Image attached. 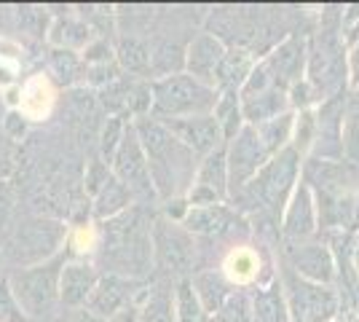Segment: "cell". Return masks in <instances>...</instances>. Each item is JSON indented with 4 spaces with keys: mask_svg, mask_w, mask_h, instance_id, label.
<instances>
[{
    "mask_svg": "<svg viewBox=\"0 0 359 322\" xmlns=\"http://www.w3.org/2000/svg\"><path fill=\"white\" fill-rule=\"evenodd\" d=\"M107 322H140V309L129 304V307H123L121 311H116Z\"/></svg>",
    "mask_w": 359,
    "mask_h": 322,
    "instance_id": "obj_46",
    "label": "cell"
},
{
    "mask_svg": "<svg viewBox=\"0 0 359 322\" xmlns=\"http://www.w3.org/2000/svg\"><path fill=\"white\" fill-rule=\"evenodd\" d=\"M135 135L142 145V151L148 156L150 180L156 188V196L161 199H175V194L182 191L188 180L194 183L196 161L194 154L180 145L172 137V132L161 121H156L153 116H140L135 123Z\"/></svg>",
    "mask_w": 359,
    "mask_h": 322,
    "instance_id": "obj_1",
    "label": "cell"
},
{
    "mask_svg": "<svg viewBox=\"0 0 359 322\" xmlns=\"http://www.w3.org/2000/svg\"><path fill=\"white\" fill-rule=\"evenodd\" d=\"M354 229H359V185H357V201H354Z\"/></svg>",
    "mask_w": 359,
    "mask_h": 322,
    "instance_id": "obj_49",
    "label": "cell"
},
{
    "mask_svg": "<svg viewBox=\"0 0 359 322\" xmlns=\"http://www.w3.org/2000/svg\"><path fill=\"white\" fill-rule=\"evenodd\" d=\"M250 298H252V322H290V309L279 279L257 288Z\"/></svg>",
    "mask_w": 359,
    "mask_h": 322,
    "instance_id": "obj_24",
    "label": "cell"
},
{
    "mask_svg": "<svg viewBox=\"0 0 359 322\" xmlns=\"http://www.w3.org/2000/svg\"><path fill=\"white\" fill-rule=\"evenodd\" d=\"M180 226L188 231L191 236L198 234V236H215V239H220V236L231 234L236 226H244V223H241L239 215L233 213L231 207H225V204H210V207H191Z\"/></svg>",
    "mask_w": 359,
    "mask_h": 322,
    "instance_id": "obj_19",
    "label": "cell"
},
{
    "mask_svg": "<svg viewBox=\"0 0 359 322\" xmlns=\"http://www.w3.org/2000/svg\"><path fill=\"white\" fill-rule=\"evenodd\" d=\"M67 322H107V320L97 317V314H91L89 309H75V311H70Z\"/></svg>",
    "mask_w": 359,
    "mask_h": 322,
    "instance_id": "obj_47",
    "label": "cell"
},
{
    "mask_svg": "<svg viewBox=\"0 0 359 322\" xmlns=\"http://www.w3.org/2000/svg\"><path fill=\"white\" fill-rule=\"evenodd\" d=\"M86 81H89L91 86H100V89H105V86H110V83H116L118 81V67L116 65H110V62H105V65H89L86 67Z\"/></svg>",
    "mask_w": 359,
    "mask_h": 322,
    "instance_id": "obj_42",
    "label": "cell"
},
{
    "mask_svg": "<svg viewBox=\"0 0 359 322\" xmlns=\"http://www.w3.org/2000/svg\"><path fill=\"white\" fill-rule=\"evenodd\" d=\"M116 60L123 70L129 73H148L150 70V46L148 41L129 35V38H121L118 46H116Z\"/></svg>",
    "mask_w": 359,
    "mask_h": 322,
    "instance_id": "obj_29",
    "label": "cell"
},
{
    "mask_svg": "<svg viewBox=\"0 0 359 322\" xmlns=\"http://www.w3.org/2000/svg\"><path fill=\"white\" fill-rule=\"evenodd\" d=\"M65 269V255H54L51 261L16 269L8 276V285L14 290L19 307L25 309L27 320H43L48 317L57 301H60V276Z\"/></svg>",
    "mask_w": 359,
    "mask_h": 322,
    "instance_id": "obj_7",
    "label": "cell"
},
{
    "mask_svg": "<svg viewBox=\"0 0 359 322\" xmlns=\"http://www.w3.org/2000/svg\"><path fill=\"white\" fill-rule=\"evenodd\" d=\"M344 159L359 167V92L346 100L344 113Z\"/></svg>",
    "mask_w": 359,
    "mask_h": 322,
    "instance_id": "obj_31",
    "label": "cell"
},
{
    "mask_svg": "<svg viewBox=\"0 0 359 322\" xmlns=\"http://www.w3.org/2000/svg\"><path fill=\"white\" fill-rule=\"evenodd\" d=\"M348 57L338 27H322L306 46V81L314 86L325 102L335 94H344L348 81Z\"/></svg>",
    "mask_w": 359,
    "mask_h": 322,
    "instance_id": "obj_5",
    "label": "cell"
},
{
    "mask_svg": "<svg viewBox=\"0 0 359 322\" xmlns=\"http://www.w3.org/2000/svg\"><path fill=\"white\" fill-rule=\"evenodd\" d=\"M266 65H269L273 81L282 86V89H290L295 81H300L303 76V65H306V41L298 38V35H290L285 41H279L273 51L266 57Z\"/></svg>",
    "mask_w": 359,
    "mask_h": 322,
    "instance_id": "obj_17",
    "label": "cell"
},
{
    "mask_svg": "<svg viewBox=\"0 0 359 322\" xmlns=\"http://www.w3.org/2000/svg\"><path fill=\"white\" fill-rule=\"evenodd\" d=\"M150 239H153V258L158 263L164 276H177L191 279V271L196 266V242L180 223H172L166 217H158L150 226Z\"/></svg>",
    "mask_w": 359,
    "mask_h": 322,
    "instance_id": "obj_9",
    "label": "cell"
},
{
    "mask_svg": "<svg viewBox=\"0 0 359 322\" xmlns=\"http://www.w3.org/2000/svg\"><path fill=\"white\" fill-rule=\"evenodd\" d=\"M191 285H194L196 295H198L201 307H204V311L210 317H215L223 309V304L231 298V293H233L228 276L215 271V269H198V271H194L191 274Z\"/></svg>",
    "mask_w": 359,
    "mask_h": 322,
    "instance_id": "obj_21",
    "label": "cell"
},
{
    "mask_svg": "<svg viewBox=\"0 0 359 322\" xmlns=\"http://www.w3.org/2000/svg\"><path fill=\"white\" fill-rule=\"evenodd\" d=\"M344 113L346 94H335L322 102L319 113H316L314 159H325V161L344 159Z\"/></svg>",
    "mask_w": 359,
    "mask_h": 322,
    "instance_id": "obj_13",
    "label": "cell"
},
{
    "mask_svg": "<svg viewBox=\"0 0 359 322\" xmlns=\"http://www.w3.org/2000/svg\"><path fill=\"white\" fill-rule=\"evenodd\" d=\"M0 322H27L25 309L19 307L14 290L8 285V276L0 279Z\"/></svg>",
    "mask_w": 359,
    "mask_h": 322,
    "instance_id": "obj_37",
    "label": "cell"
},
{
    "mask_svg": "<svg viewBox=\"0 0 359 322\" xmlns=\"http://www.w3.org/2000/svg\"><path fill=\"white\" fill-rule=\"evenodd\" d=\"M292 126H295V116H292V113H282V116H276V119H271V121L257 123L255 129H257V135L263 140L266 151H269L271 156H276L279 151H285L287 145H290V140H292Z\"/></svg>",
    "mask_w": 359,
    "mask_h": 322,
    "instance_id": "obj_26",
    "label": "cell"
},
{
    "mask_svg": "<svg viewBox=\"0 0 359 322\" xmlns=\"http://www.w3.org/2000/svg\"><path fill=\"white\" fill-rule=\"evenodd\" d=\"M300 154L287 145L285 151L271 156L269 164L255 175L252 183H247L239 191V196H250L252 204H257V213H269V217H279V213L287 207L292 196L300 175Z\"/></svg>",
    "mask_w": 359,
    "mask_h": 322,
    "instance_id": "obj_4",
    "label": "cell"
},
{
    "mask_svg": "<svg viewBox=\"0 0 359 322\" xmlns=\"http://www.w3.org/2000/svg\"><path fill=\"white\" fill-rule=\"evenodd\" d=\"M210 322H252V298L244 290H233Z\"/></svg>",
    "mask_w": 359,
    "mask_h": 322,
    "instance_id": "obj_33",
    "label": "cell"
},
{
    "mask_svg": "<svg viewBox=\"0 0 359 322\" xmlns=\"http://www.w3.org/2000/svg\"><path fill=\"white\" fill-rule=\"evenodd\" d=\"M285 266L290 271H295L300 279L314 282V285H330L338 276V261L332 255V250L319 242H303L285 250Z\"/></svg>",
    "mask_w": 359,
    "mask_h": 322,
    "instance_id": "obj_12",
    "label": "cell"
},
{
    "mask_svg": "<svg viewBox=\"0 0 359 322\" xmlns=\"http://www.w3.org/2000/svg\"><path fill=\"white\" fill-rule=\"evenodd\" d=\"M51 43L57 48H70L73 51L75 46H89V38H91V30L89 25H83V22H78L73 16H65V19H57L54 22V27H51Z\"/></svg>",
    "mask_w": 359,
    "mask_h": 322,
    "instance_id": "obj_30",
    "label": "cell"
},
{
    "mask_svg": "<svg viewBox=\"0 0 359 322\" xmlns=\"http://www.w3.org/2000/svg\"><path fill=\"white\" fill-rule=\"evenodd\" d=\"M100 282V274H97V266L91 263H65L60 276V301L67 309H81L86 307L89 295L94 293Z\"/></svg>",
    "mask_w": 359,
    "mask_h": 322,
    "instance_id": "obj_20",
    "label": "cell"
},
{
    "mask_svg": "<svg viewBox=\"0 0 359 322\" xmlns=\"http://www.w3.org/2000/svg\"><path fill=\"white\" fill-rule=\"evenodd\" d=\"M348 266L354 269V274L359 276V236L351 239V247H348Z\"/></svg>",
    "mask_w": 359,
    "mask_h": 322,
    "instance_id": "obj_48",
    "label": "cell"
},
{
    "mask_svg": "<svg viewBox=\"0 0 359 322\" xmlns=\"http://www.w3.org/2000/svg\"><path fill=\"white\" fill-rule=\"evenodd\" d=\"M172 132L180 145H185L194 156H210L212 151L223 148V129L215 116H191V119H175L161 121Z\"/></svg>",
    "mask_w": 359,
    "mask_h": 322,
    "instance_id": "obj_15",
    "label": "cell"
},
{
    "mask_svg": "<svg viewBox=\"0 0 359 322\" xmlns=\"http://www.w3.org/2000/svg\"><path fill=\"white\" fill-rule=\"evenodd\" d=\"M140 322H175V293L169 285H156L148 290V301L140 309Z\"/></svg>",
    "mask_w": 359,
    "mask_h": 322,
    "instance_id": "obj_28",
    "label": "cell"
},
{
    "mask_svg": "<svg viewBox=\"0 0 359 322\" xmlns=\"http://www.w3.org/2000/svg\"><path fill=\"white\" fill-rule=\"evenodd\" d=\"M11 215H14V188L8 180H0V236L11 234Z\"/></svg>",
    "mask_w": 359,
    "mask_h": 322,
    "instance_id": "obj_41",
    "label": "cell"
},
{
    "mask_svg": "<svg viewBox=\"0 0 359 322\" xmlns=\"http://www.w3.org/2000/svg\"><path fill=\"white\" fill-rule=\"evenodd\" d=\"M225 57V43H220L210 32H198L194 41L185 48V67L188 76L196 81L207 83L212 89H217V70Z\"/></svg>",
    "mask_w": 359,
    "mask_h": 322,
    "instance_id": "obj_16",
    "label": "cell"
},
{
    "mask_svg": "<svg viewBox=\"0 0 359 322\" xmlns=\"http://www.w3.org/2000/svg\"><path fill=\"white\" fill-rule=\"evenodd\" d=\"M123 132H126V123H123V116H110L107 123L100 132V159L110 164L113 156L118 151L121 140H123Z\"/></svg>",
    "mask_w": 359,
    "mask_h": 322,
    "instance_id": "obj_36",
    "label": "cell"
},
{
    "mask_svg": "<svg viewBox=\"0 0 359 322\" xmlns=\"http://www.w3.org/2000/svg\"><path fill=\"white\" fill-rule=\"evenodd\" d=\"M316 140V113L309 107V110H300V116L295 119V126H292V140L290 145L298 151L300 156L306 154Z\"/></svg>",
    "mask_w": 359,
    "mask_h": 322,
    "instance_id": "obj_34",
    "label": "cell"
},
{
    "mask_svg": "<svg viewBox=\"0 0 359 322\" xmlns=\"http://www.w3.org/2000/svg\"><path fill=\"white\" fill-rule=\"evenodd\" d=\"M132 288H137V279H129V276H118V274H107L100 276L97 288L89 295L86 307L91 314L102 317V320H110L116 311H121L123 307H129L132 301Z\"/></svg>",
    "mask_w": 359,
    "mask_h": 322,
    "instance_id": "obj_18",
    "label": "cell"
},
{
    "mask_svg": "<svg viewBox=\"0 0 359 322\" xmlns=\"http://www.w3.org/2000/svg\"><path fill=\"white\" fill-rule=\"evenodd\" d=\"M113 172L107 169V164L100 159V156H94L91 161H86V175H83V185H86V194L91 196H97V191L107 183V177H110Z\"/></svg>",
    "mask_w": 359,
    "mask_h": 322,
    "instance_id": "obj_38",
    "label": "cell"
},
{
    "mask_svg": "<svg viewBox=\"0 0 359 322\" xmlns=\"http://www.w3.org/2000/svg\"><path fill=\"white\" fill-rule=\"evenodd\" d=\"M150 226L142 220L140 210H126L118 217L105 220V229H102V263L107 266V274L137 279V276H142L148 271L150 261H153Z\"/></svg>",
    "mask_w": 359,
    "mask_h": 322,
    "instance_id": "obj_2",
    "label": "cell"
},
{
    "mask_svg": "<svg viewBox=\"0 0 359 322\" xmlns=\"http://www.w3.org/2000/svg\"><path fill=\"white\" fill-rule=\"evenodd\" d=\"M287 100H290V105L292 107L309 110L314 102H319V94L314 92V86H311L306 78H300V81H295V83L287 89Z\"/></svg>",
    "mask_w": 359,
    "mask_h": 322,
    "instance_id": "obj_40",
    "label": "cell"
},
{
    "mask_svg": "<svg viewBox=\"0 0 359 322\" xmlns=\"http://www.w3.org/2000/svg\"><path fill=\"white\" fill-rule=\"evenodd\" d=\"M3 261L6 258H3V247H0V279H3Z\"/></svg>",
    "mask_w": 359,
    "mask_h": 322,
    "instance_id": "obj_50",
    "label": "cell"
},
{
    "mask_svg": "<svg viewBox=\"0 0 359 322\" xmlns=\"http://www.w3.org/2000/svg\"><path fill=\"white\" fill-rule=\"evenodd\" d=\"M16 161H19V148L14 140L0 129V180H8L14 175Z\"/></svg>",
    "mask_w": 359,
    "mask_h": 322,
    "instance_id": "obj_39",
    "label": "cell"
},
{
    "mask_svg": "<svg viewBox=\"0 0 359 322\" xmlns=\"http://www.w3.org/2000/svg\"><path fill=\"white\" fill-rule=\"evenodd\" d=\"M153 105L150 116L156 121H175V119H191V116H210L220 100V92L207 83L196 81L188 73L158 78L150 83Z\"/></svg>",
    "mask_w": 359,
    "mask_h": 322,
    "instance_id": "obj_3",
    "label": "cell"
},
{
    "mask_svg": "<svg viewBox=\"0 0 359 322\" xmlns=\"http://www.w3.org/2000/svg\"><path fill=\"white\" fill-rule=\"evenodd\" d=\"M48 62H51V73L60 78L65 86H73L75 81H81V78L86 76L83 60L75 51H70V48H54Z\"/></svg>",
    "mask_w": 359,
    "mask_h": 322,
    "instance_id": "obj_32",
    "label": "cell"
},
{
    "mask_svg": "<svg viewBox=\"0 0 359 322\" xmlns=\"http://www.w3.org/2000/svg\"><path fill=\"white\" fill-rule=\"evenodd\" d=\"M255 54L250 48H225V57L220 62V70H217V86H223V92H239L241 86L247 83L250 73L255 70Z\"/></svg>",
    "mask_w": 359,
    "mask_h": 322,
    "instance_id": "obj_23",
    "label": "cell"
},
{
    "mask_svg": "<svg viewBox=\"0 0 359 322\" xmlns=\"http://www.w3.org/2000/svg\"><path fill=\"white\" fill-rule=\"evenodd\" d=\"M132 204V194L126 191V185L121 183L118 177H107V183L97 191L94 196V217L97 220H113L129 210Z\"/></svg>",
    "mask_w": 359,
    "mask_h": 322,
    "instance_id": "obj_25",
    "label": "cell"
},
{
    "mask_svg": "<svg viewBox=\"0 0 359 322\" xmlns=\"http://www.w3.org/2000/svg\"><path fill=\"white\" fill-rule=\"evenodd\" d=\"M212 317L204 311L196 295L191 279H180L175 285V322H210Z\"/></svg>",
    "mask_w": 359,
    "mask_h": 322,
    "instance_id": "obj_27",
    "label": "cell"
},
{
    "mask_svg": "<svg viewBox=\"0 0 359 322\" xmlns=\"http://www.w3.org/2000/svg\"><path fill=\"white\" fill-rule=\"evenodd\" d=\"M348 76H351V86L359 89V38L351 46V54H348Z\"/></svg>",
    "mask_w": 359,
    "mask_h": 322,
    "instance_id": "obj_45",
    "label": "cell"
},
{
    "mask_svg": "<svg viewBox=\"0 0 359 322\" xmlns=\"http://www.w3.org/2000/svg\"><path fill=\"white\" fill-rule=\"evenodd\" d=\"M3 132L14 140V142L16 140H22L25 137V132H27L25 116H22L19 110H8V113H6V119H3Z\"/></svg>",
    "mask_w": 359,
    "mask_h": 322,
    "instance_id": "obj_43",
    "label": "cell"
},
{
    "mask_svg": "<svg viewBox=\"0 0 359 322\" xmlns=\"http://www.w3.org/2000/svg\"><path fill=\"white\" fill-rule=\"evenodd\" d=\"M65 236H67V226L62 220L35 215L11 229V234L6 236V245H3V258L19 269L38 266V263H46L54 255H60Z\"/></svg>",
    "mask_w": 359,
    "mask_h": 322,
    "instance_id": "obj_6",
    "label": "cell"
},
{
    "mask_svg": "<svg viewBox=\"0 0 359 322\" xmlns=\"http://www.w3.org/2000/svg\"><path fill=\"white\" fill-rule=\"evenodd\" d=\"M241 102V116L250 126H257V123H266L276 116L287 113V89H279V86H271L266 92L255 94V97H247V100H239Z\"/></svg>",
    "mask_w": 359,
    "mask_h": 322,
    "instance_id": "obj_22",
    "label": "cell"
},
{
    "mask_svg": "<svg viewBox=\"0 0 359 322\" xmlns=\"http://www.w3.org/2000/svg\"><path fill=\"white\" fill-rule=\"evenodd\" d=\"M316 201L311 188L300 180L292 191V196L285 207V217H282V239L287 242V247L303 245L309 242L316 234Z\"/></svg>",
    "mask_w": 359,
    "mask_h": 322,
    "instance_id": "obj_14",
    "label": "cell"
},
{
    "mask_svg": "<svg viewBox=\"0 0 359 322\" xmlns=\"http://www.w3.org/2000/svg\"><path fill=\"white\" fill-rule=\"evenodd\" d=\"M225 266H228V269H225L228 282H231V279H233V282H250V279L257 276V258H255L252 250H244V247H239V250L228 258Z\"/></svg>",
    "mask_w": 359,
    "mask_h": 322,
    "instance_id": "obj_35",
    "label": "cell"
},
{
    "mask_svg": "<svg viewBox=\"0 0 359 322\" xmlns=\"http://www.w3.org/2000/svg\"><path fill=\"white\" fill-rule=\"evenodd\" d=\"M225 159H228V191L239 194L241 188L247 183H252L255 175L269 164L271 154L266 151L257 129L244 123L239 135L228 142Z\"/></svg>",
    "mask_w": 359,
    "mask_h": 322,
    "instance_id": "obj_10",
    "label": "cell"
},
{
    "mask_svg": "<svg viewBox=\"0 0 359 322\" xmlns=\"http://www.w3.org/2000/svg\"><path fill=\"white\" fill-rule=\"evenodd\" d=\"M110 57H113V48H110L107 41H94L83 51V60L89 65H105V62H110Z\"/></svg>",
    "mask_w": 359,
    "mask_h": 322,
    "instance_id": "obj_44",
    "label": "cell"
},
{
    "mask_svg": "<svg viewBox=\"0 0 359 322\" xmlns=\"http://www.w3.org/2000/svg\"><path fill=\"white\" fill-rule=\"evenodd\" d=\"M113 177H118L126 185V191L132 194V199H150L156 196V188L150 180L148 156L142 151L140 140L135 135V126H126L123 140H121L118 151L113 156Z\"/></svg>",
    "mask_w": 359,
    "mask_h": 322,
    "instance_id": "obj_11",
    "label": "cell"
},
{
    "mask_svg": "<svg viewBox=\"0 0 359 322\" xmlns=\"http://www.w3.org/2000/svg\"><path fill=\"white\" fill-rule=\"evenodd\" d=\"M279 282H282L287 309H290V322H332L338 317L341 295L335 288L306 282L287 266Z\"/></svg>",
    "mask_w": 359,
    "mask_h": 322,
    "instance_id": "obj_8",
    "label": "cell"
}]
</instances>
